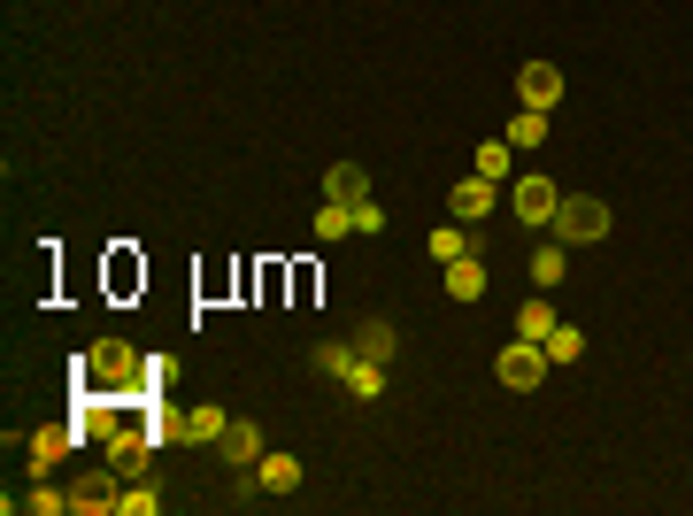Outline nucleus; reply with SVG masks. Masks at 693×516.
Segmentation results:
<instances>
[{
  "instance_id": "f257e3e1",
  "label": "nucleus",
  "mask_w": 693,
  "mask_h": 516,
  "mask_svg": "<svg viewBox=\"0 0 693 516\" xmlns=\"http://www.w3.org/2000/svg\"><path fill=\"white\" fill-rule=\"evenodd\" d=\"M555 239H562V247H593V239H609V200H593V193H562V208H555Z\"/></svg>"
},
{
  "instance_id": "f03ea898",
  "label": "nucleus",
  "mask_w": 693,
  "mask_h": 516,
  "mask_svg": "<svg viewBox=\"0 0 693 516\" xmlns=\"http://www.w3.org/2000/svg\"><path fill=\"white\" fill-rule=\"evenodd\" d=\"M494 370H501V385H509V393H531V385H539L555 362H547V347H539V340H509Z\"/></svg>"
},
{
  "instance_id": "7ed1b4c3",
  "label": "nucleus",
  "mask_w": 693,
  "mask_h": 516,
  "mask_svg": "<svg viewBox=\"0 0 693 516\" xmlns=\"http://www.w3.org/2000/svg\"><path fill=\"white\" fill-rule=\"evenodd\" d=\"M77 378H85V385H132L139 362H132V347H124V340H101L85 362H77Z\"/></svg>"
},
{
  "instance_id": "20e7f679",
  "label": "nucleus",
  "mask_w": 693,
  "mask_h": 516,
  "mask_svg": "<svg viewBox=\"0 0 693 516\" xmlns=\"http://www.w3.org/2000/svg\"><path fill=\"white\" fill-rule=\"evenodd\" d=\"M216 455H224L231 471H255V463H262V424L231 416V424H224V440H216Z\"/></svg>"
},
{
  "instance_id": "39448f33",
  "label": "nucleus",
  "mask_w": 693,
  "mask_h": 516,
  "mask_svg": "<svg viewBox=\"0 0 693 516\" xmlns=\"http://www.w3.org/2000/svg\"><path fill=\"white\" fill-rule=\"evenodd\" d=\"M555 208H562L555 177H517V224H555Z\"/></svg>"
},
{
  "instance_id": "423d86ee",
  "label": "nucleus",
  "mask_w": 693,
  "mask_h": 516,
  "mask_svg": "<svg viewBox=\"0 0 693 516\" xmlns=\"http://www.w3.org/2000/svg\"><path fill=\"white\" fill-rule=\"evenodd\" d=\"M517 93H524V109H555V101H562V70H555V62H524Z\"/></svg>"
},
{
  "instance_id": "0eeeda50",
  "label": "nucleus",
  "mask_w": 693,
  "mask_h": 516,
  "mask_svg": "<svg viewBox=\"0 0 693 516\" xmlns=\"http://www.w3.org/2000/svg\"><path fill=\"white\" fill-rule=\"evenodd\" d=\"M155 447H163L155 432H116V440H108V463H116L124 478H139V471L155 463Z\"/></svg>"
},
{
  "instance_id": "6e6552de",
  "label": "nucleus",
  "mask_w": 693,
  "mask_h": 516,
  "mask_svg": "<svg viewBox=\"0 0 693 516\" xmlns=\"http://www.w3.org/2000/svg\"><path fill=\"white\" fill-rule=\"evenodd\" d=\"M116 478H124L116 463H108V471H85V478H77V494H70V509H116V502H124V486H116Z\"/></svg>"
},
{
  "instance_id": "1a4fd4ad",
  "label": "nucleus",
  "mask_w": 693,
  "mask_h": 516,
  "mask_svg": "<svg viewBox=\"0 0 693 516\" xmlns=\"http://www.w3.org/2000/svg\"><path fill=\"white\" fill-rule=\"evenodd\" d=\"M447 208H455V224H478V216H494V177H463L455 193H447Z\"/></svg>"
},
{
  "instance_id": "9d476101",
  "label": "nucleus",
  "mask_w": 693,
  "mask_h": 516,
  "mask_svg": "<svg viewBox=\"0 0 693 516\" xmlns=\"http://www.w3.org/2000/svg\"><path fill=\"white\" fill-rule=\"evenodd\" d=\"M255 486L262 494H301V455H262L255 463Z\"/></svg>"
},
{
  "instance_id": "9b49d317",
  "label": "nucleus",
  "mask_w": 693,
  "mask_h": 516,
  "mask_svg": "<svg viewBox=\"0 0 693 516\" xmlns=\"http://www.w3.org/2000/svg\"><path fill=\"white\" fill-rule=\"evenodd\" d=\"M324 200L362 208V200H370V177H362V163H332V177H324Z\"/></svg>"
},
{
  "instance_id": "f8f14e48",
  "label": "nucleus",
  "mask_w": 693,
  "mask_h": 516,
  "mask_svg": "<svg viewBox=\"0 0 693 516\" xmlns=\"http://www.w3.org/2000/svg\"><path fill=\"white\" fill-rule=\"evenodd\" d=\"M447 293H455V301H478V293H486V262H478V255L447 262Z\"/></svg>"
},
{
  "instance_id": "ddd939ff",
  "label": "nucleus",
  "mask_w": 693,
  "mask_h": 516,
  "mask_svg": "<svg viewBox=\"0 0 693 516\" xmlns=\"http://www.w3.org/2000/svg\"><path fill=\"white\" fill-rule=\"evenodd\" d=\"M77 440H85V432H62V424H46V432H31V463L46 471V463H62V455H70Z\"/></svg>"
},
{
  "instance_id": "4468645a",
  "label": "nucleus",
  "mask_w": 693,
  "mask_h": 516,
  "mask_svg": "<svg viewBox=\"0 0 693 516\" xmlns=\"http://www.w3.org/2000/svg\"><path fill=\"white\" fill-rule=\"evenodd\" d=\"M116 509H124V516H155V509H163V486L139 471V478H124V502H116Z\"/></svg>"
},
{
  "instance_id": "2eb2a0df",
  "label": "nucleus",
  "mask_w": 693,
  "mask_h": 516,
  "mask_svg": "<svg viewBox=\"0 0 693 516\" xmlns=\"http://www.w3.org/2000/svg\"><path fill=\"white\" fill-rule=\"evenodd\" d=\"M346 393H354V401H377V393H385V362H362V354H354V370H346Z\"/></svg>"
},
{
  "instance_id": "dca6fc26",
  "label": "nucleus",
  "mask_w": 693,
  "mask_h": 516,
  "mask_svg": "<svg viewBox=\"0 0 693 516\" xmlns=\"http://www.w3.org/2000/svg\"><path fill=\"white\" fill-rule=\"evenodd\" d=\"M354 354H362V362H393V324H362V332H354Z\"/></svg>"
},
{
  "instance_id": "f3484780",
  "label": "nucleus",
  "mask_w": 693,
  "mask_h": 516,
  "mask_svg": "<svg viewBox=\"0 0 693 516\" xmlns=\"http://www.w3.org/2000/svg\"><path fill=\"white\" fill-rule=\"evenodd\" d=\"M539 347H547V362H578V354H586V332H578V324H555Z\"/></svg>"
},
{
  "instance_id": "a211bd4d",
  "label": "nucleus",
  "mask_w": 693,
  "mask_h": 516,
  "mask_svg": "<svg viewBox=\"0 0 693 516\" xmlns=\"http://www.w3.org/2000/svg\"><path fill=\"white\" fill-rule=\"evenodd\" d=\"M432 255H439V270L463 262V255H470V231H463V224H439V231H432Z\"/></svg>"
},
{
  "instance_id": "6ab92c4d",
  "label": "nucleus",
  "mask_w": 693,
  "mask_h": 516,
  "mask_svg": "<svg viewBox=\"0 0 693 516\" xmlns=\"http://www.w3.org/2000/svg\"><path fill=\"white\" fill-rule=\"evenodd\" d=\"M224 424H231V416H224L216 401H200V409H185V432H193V440H224Z\"/></svg>"
},
{
  "instance_id": "aec40b11",
  "label": "nucleus",
  "mask_w": 693,
  "mask_h": 516,
  "mask_svg": "<svg viewBox=\"0 0 693 516\" xmlns=\"http://www.w3.org/2000/svg\"><path fill=\"white\" fill-rule=\"evenodd\" d=\"M509 147H547V109H524L509 124Z\"/></svg>"
},
{
  "instance_id": "412c9836",
  "label": "nucleus",
  "mask_w": 693,
  "mask_h": 516,
  "mask_svg": "<svg viewBox=\"0 0 693 516\" xmlns=\"http://www.w3.org/2000/svg\"><path fill=\"white\" fill-rule=\"evenodd\" d=\"M547 332H555V309H547V301H524L517 309V340H547Z\"/></svg>"
},
{
  "instance_id": "4be33fe9",
  "label": "nucleus",
  "mask_w": 693,
  "mask_h": 516,
  "mask_svg": "<svg viewBox=\"0 0 693 516\" xmlns=\"http://www.w3.org/2000/svg\"><path fill=\"white\" fill-rule=\"evenodd\" d=\"M562 270H570L562 247H539V255H531V286H562Z\"/></svg>"
},
{
  "instance_id": "5701e85b",
  "label": "nucleus",
  "mask_w": 693,
  "mask_h": 516,
  "mask_svg": "<svg viewBox=\"0 0 693 516\" xmlns=\"http://www.w3.org/2000/svg\"><path fill=\"white\" fill-rule=\"evenodd\" d=\"M346 231H354V208L324 200V208H317V239H346Z\"/></svg>"
},
{
  "instance_id": "b1692460",
  "label": "nucleus",
  "mask_w": 693,
  "mask_h": 516,
  "mask_svg": "<svg viewBox=\"0 0 693 516\" xmlns=\"http://www.w3.org/2000/svg\"><path fill=\"white\" fill-rule=\"evenodd\" d=\"M147 432H155V440H193V432H185V416H177V409H163V401H147Z\"/></svg>"
},
{
  "instance_id": "393cba45",
  "label": "nucleus",
  "mask_w": 693,
  "mask_h": 516,
  "mask_svg": "<svg viewBox=\"0 0 693 516\" xmlns=\"http://www.w3.org/2000/svg\"><path fill=\"white\" fill-rule=\"evenodd\" d=\"M317 370H324V378H346V370H354V340H332V347H317Z\"/></svg>"
},
{
  "instance_id": "a878e982",
  "label": "nucleus",
  "mask_w": 693,
  "mask_h": 516,
  "mask_svg": "<svg viewBox=\"0 0 693 516\" xmlns=\"http://www.w3.org/2000/svg\"><path fill=\"white\" fill-rule=\"evenodd\" d=\"M108 286H116V293H132V286H147V262H132V255H116V262H108Z\"/></svg>"
},
{
  "instance_id": "bb28decb",
  "label": "nucleus",
  "mask_w": 693,
  "mask_h": 516,
  "mask_svg": "<svg viewBox=\"0 0 693 516\" xmlns=\"http://www.w3.org/2000/svg\"><path fill=\"white\" fill-rule=\"evenodd\" d=\"M501 171H509V140H486V147H478V177L501 185Z\"/></svg>"
},
{
  "instance_id": "cd10ccee",
  "label": "nucleus",
  "mask_w": 693,
  "mask_h": 516,
  "mask_svg": "<svg viewBox=\"0 0 693 516\" xmlns=\"http://www.w3.org/2000/svg\"><path fill=\"white\" fill-rule=\"evenodd\" d=\"M31 509H39V516H62V509H70V494H54V486H39V494H31Z\"/></svg>"
}]
</instances>
